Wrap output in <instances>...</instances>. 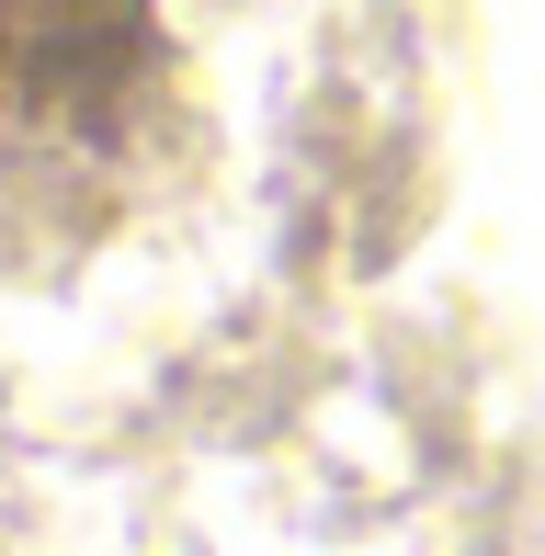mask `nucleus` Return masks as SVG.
I'll use <instances>...</instances> for the list:
<instances>
[{
    "instance_id": "f257e3e1",
    "label": "nucleus",
    "mask_w": 545,
    "mask_h": 556,
    "mask_svg": "<svg viewBox=\"0 0 545 556\" xmlns=\"http://www.w3.org/2000/svg\"><path fill=\"white\" fill-rule=\"evenodd\" d=\"M160 68V0H0V182L126 148Z\"/></svg>"
}]
</instances>
